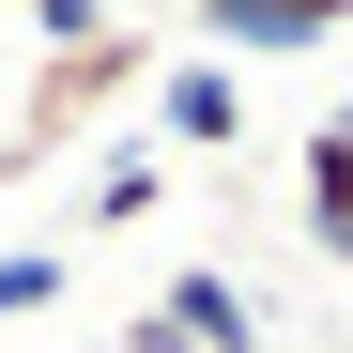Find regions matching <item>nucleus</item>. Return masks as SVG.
<instances>
[{
	"label": "nucleus",
	"mask_w": 353,
	"mask_h": 353,
	"mask_svg": "<svg viewBox=\"0 0 353 353\" xmlns=\"http://www.w3.org/2000/svg\"><path fill=\"white\" fill-rule=\"evenodd\" d=\"M123 353H261V307H246V276L169 261V276H154V307L123 323Z\"/></svg>",
	"instance_id": "f257e3e1"
},
{
	"label": "nucleus",
	"mask_w": 353,
	"mask_h": 353,
	"mask_svg": "<svg viewBox=\"0 0 353 353\" xmlns=\"http://www.w3.org/2000/svg\"><path fill=\"white\" fill-rule=\"evenodd\" d=\"M139 108H154V154H230L246 139V62H200L185 46V62L139 77Z\"/></svg>",
	"instance_id": "7ed1b4c3"
},
{
	"label": "nucleus",
	"mask_w": 353,
	"mask_h": 353,
	"mask_svg": "<svg viewBox=\"0 0 353 353\" xmlns=\"http://www.w3.org/2000/svg\"><path fill=\"white\" fill-rule=\"evenodd\" d=\"M323 123H338V139H353V92H338V108H323Z\"/></svg>",
	"instance_id": "0eeeda50"
},
{
	"label": "nucleus",
	"mask_w": 353,
	"mask_h": 353,
	"mask_svg": "<svg viewBox=\"0 0 353 353\" xmlns=\"http://www.w3.org/2000/svg\"><path fill=\"white\" fill-rule=\"evenodd\" d=\"M31 307H62V246H0V323H31Z\"/></svg>",
	"instance_id": "423d86ee"
},
{
	"label": "nucleus",
	"mask_w": 353,
	"mask_h": 353,
	"mask_svg": "<svg viewBox=\"0 0 353 353\" xmlns=\"http://www.w3.org/2000/svg\"><path fill=\"white\" fill-rule=\"evenodd\" d=\"M307 246H323V261H353V139H338V123L307 139Z\"/></svg>",
	"instance_id": "20e7f679"
},
{
	"label": "nucleus",
	"mask_w": 353,
	"mask_h": 353,
	"mask_svg": "<svg viewBox=\"0 0 353 353\" xmlns=\"http://www.w3.org/2000/svg\"><path fill=\"white\" fill-rule=\"evenodd\" d=\"M154 200H169V154H154V139H123V154L92 169V230H139Z\"/></svg>",
	"instance_id": "39448f33"
},
{
	"label": "nucleus",
	"mask_w": 353,
	"mask_h": 353,
	"mask_svg": "<svg viewBox=\"0 0 353 353\" xmlns=\"http://www.w3.org/2000/svg\"><path fill=\"white\" fill-rule=\"evenodd\" d=\"M200 62H307V46H353V0H185Z\"/></svg>",
	"instance_id": "f03ea898"
}]
</instances>
